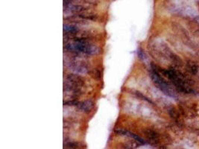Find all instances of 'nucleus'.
<instances>
[{"label":"nucleus","instance_id":"f257e3e1","mask_svg":"<svg viewBox=\"0 0 199 149\" xmlns=\"http://www.w3.org/2000/svg\"><path fill=\"white\" fill-rule=\"evenodd\" d=\"M164 74L179 91L184 93H191L193 92V89L189 86L186 78L178 72L171 69L165 72Z\"/></svg>","mask_w":199,"mask_h":149},{"label":"nucleus","instance_id":"f03ea898","mask_svg":"<svg viewBox=\"0 0 199 149\" xmlns=\"http://www.w3.org/2000/svg\"><path fill=\"white\" fill-rule=\"evenodd\" d=\"M67 49L87 54H94L99 52L97 48L92 46L86 39L83 38H76L73 43L67 45Z\"/></svg>","mask_w":199,"mask_h":149},{"label":"nucleus","instance_id":"7ed1b4c3","mask_svg":"<svg viewBox=\"0 0 199 149\" xmlns=\"http://www.w3.org/2000/svg\"><path fill=\"white\" fill-rule=\"evenodd\" d=\"M151 75L154 83L157 86V87L159 88L162 92H164V93L166 94V95H167L168 96L175 98V94L174 93L173 91L172 90V89L169 87V85L168 84V83L166 82V81H165V80L160 75L158 71L155 69V67H154L153 65L151 66Z\"/></svg>","mask_w":199,"mask_h":149},{"label":"nucleus","instance_id":"20e7f679","mask_svg":"<svg viewBox=\"0 0 199 149\" xmlns=\"http://www.w3.org/2000/svg\"><path fill=\"white\" fill-rule=\"evenodd\" d=\"M115 133H116V134L120 135V136H129V137H131V138L134 139V140H135L136 141L139 142V143H141V144H142V145L146 144V143H145V140H142V139L141 138V137H140V136H137V134H135V133H131V132L127 131V130H116V131H115Z\"/></svg>","mask_w":199,"mask_h":149},{"label":"nucleus","instance_id":"39448f33","mask_svg":"<svg viewBox=\"0 0 199 149\" xmlns=\"http://www.w3.org/2000/svg\"><path fill=\"white\" fill-rule=\"evenodd\" d=\"M78 106L81 110L84 111V112H89L93 107V103L91 101H85V102H79Z\"/></svg>","mask_w":199,"mask_h":149},{"label":"nucleus","instance_id":"423d86ee","mask_svg":"<svg viewBox=\"0 0 199 149\" xmlns=\"http://www.w3.org/2000/svg\"><path fill=\"white\" fill-rule=\"evenodd\" d=\"M64 31L69 34H75L78 31V29L74 26L69 25V24H64Z\"/></svg>","mask_w":199,"mask_h":149},{"label":"nucleus","instance_id":"0eeeda50","mask_svg":"<svg viewBox=\"0 0 199 149\" xmlns=\"http://www.w3.org/2000/svg\"><path fill=\"white\" fill-rule=\"evenodd\" d=\"M147 136H148V138L152 140V141L157 142L158 140V136L156 133H155L152 130H148V133H147Z\"/></svg>","mask_w":199,"mask_h":149},{"label":"nucleus","instance_id":"6e6552de","mask_svg":"<svg viewBox=\"0 0 199 149\" xmlns=\"http://www.w3.org/2000/svg\"><path fill=\"white\" fill-rule=\"evenodd\" d=\"M136 95H137L138 97H140V98H142V99H143V100L146 101V102H148V103H151V104H152V105H153V102H151V101L150 100V99H148V98H146V97H145V96H144V95H142V94L140 93V92H136Z\"/></svg>","mask_w":199,"mask_h":149},{"label":"nucleus","instance_id":"1a4fd4ad","mask_svg":"<svg viewBox=\"0 0 199 149\" xmlns=\"http://www.w3.org/2000/svg\"><path fill=\"white\" fill-rule=\"evenodd\" d=\"M79 102H77L75 100L72 101H68V102H64V105H69V106H78Z\"/></svg>","mask_w":199,"mask_h":149},{"label":"nucleus","instance_id":"9d476101","mask_svg":"<svg viewBox=\"0 0 199 149\" xmlns=\"http://www.w3.org/2000/svg\"><path fill=\"white\" fill-rule=\"evenodd\" d=\"M65 147L67 148H77V145L75 144V143H69L66 144Z\"/></svg>","mask_w":199,"mask_h":149},{"label":"nucleus","instance_id":"9b49d317","mask_svg":"<svg viewBox=\"0 0 199 149\" xmlns=\"http://www.w3.org/2000/svg\"><path fill=\"white\" fill-rule=\"evenodd\" d=\"M137 54H138L139 57H140V59L143 60V59H144V54H143V52L142 51V49H139L138 50H137Z\"/></svg>","mask_w":199,"mask_h":149}]
</instances>
